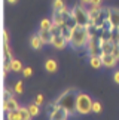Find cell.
<instances>
[{"instance_id":"6da1fadb","label":"cell","mask_w":119,"mask_h":120,"mask_svg":"<svg viewBox=\"0 0 119 120\" xmlns=\"http://www.w3.org/2000/svg\"><path fill=\"white\" fill-rule=\"evenodd\" d=\"M76 98H77V94L75 89H67L64 90L61 95L57 98L55 102L58 105H63V107H66L68 111H70V114H75L76 113Z\"/></svg>"},{"instance_id":"7a4b0ae2","label":"cell","mask_w":119,"mask_h":120,"mask_svg":"<svg viewBox=\"0 0 119 120\" xmlns=\"http://www.w3.org/2000/svg\"><path fill=\"white\" fill-rule=\"evenodd\" d=\"M88 41H89V36L86 33V28L82 25H76L73 28V36H71V46L75 49H79V48H83V46H88Z\"/></svg>"},{"instance_id":"3957f363","label":"cell","mask_w":119,"mask_h":120,"mask_svg":"<svg viewBox=\"0 0 119 120\" xmlns=\"http://www.w3.org/2000/svg\"><path fill=\"white\" fill-rule=\"evenodd\" d=\"M92 104L94 101L86 94H77L76 98V113L79 114H89L92 113Z\"/></svg>"},{"instance_id":"277c9868","label":"cell","mask_w":119,"mask_h":120,"mask_svg":"<svg viewBox=\"0 0 119 120\" xmlns=\"http://www.w3.org/2000/svg\"><path fill=\"white\" fill-rule=\"evenodd\" d=\"M71 12L76 18L77 25L85 27L86 24H89V13H88V9H85V4H76L71 9Z\"/></svg>"},{"instance_id":"5b68a950","label":"cell","mask_w":119,"mask_h":120,"mask_svg":"<svg viewBox=\"0 0 119 120\" xmlns=\"http://www.w3.org/2000/svg\"><path fill=\"white\" fill-rule=\"evenodd\" d=\"M68 116H70V111L66 108V107H63V105H58L57 104V107L55 110L49 114V120H67Z\"/></svg>"},{"instance_id":"8992f818","label":"cell","mask_w":119,"mask_h":120,"mask_svg":"<svg viewBox=\"0 0 119 120\" xmlns=\"http://www.w3.org/2000/svg\"><path fill=\"white\" fill-rule=\"evenodd\" d=\"M109 11V21L113 25V28L119 31V8H107Z\"/></svg>"},{"instance_id":"52a82bcc","label":"cell","mask_w":119,"mask_h":120,"mask_svg":"<svg viewBox=\"0 0 119 120\" xmlns=\"http://www.w3.org/2000/svg\"><path fill=\"white\" fill-rule=\"evenodd\" d=\"M100 55H101V59H103V67L113 68L116 65L118 59H116V56L113 53H100Z\"/></svg>"},{"instance_id":"ba28073f","label":"cell","mask_w":119,"mask_h":120,"mask_svg":"<svg viewBox=\"0 0 119 120\" xmlns=\"http://www.w3.org/2000/svg\"><path fill=\"white\" fill-rule=\"evenodd\" d=\"M103 9L101 4H97V6H94V4H91V9H88V13H89V22H95L100 18V15L103 13Z\"/></svg>"},{"instance_id":"9c48e42d","label":"cell","mask_w":119,"mask_h":120,"mask_svg":"<svg viewBox=\"0 0 119 120\" xmlns=\"http://www.w3.org/2000/svg\"><path fill=\"white\" fill-rule=\"evenodd\" d=\"M63 16H64V25H68V27H71V28H75V27L77 25L76 18H75V15H73L71 11L67 9L66 12H63Z\"/></svg>"},{"instance_id":"30bf717a","label":"cell","mask_w":119,"mask_h":120,"mask_svg":"<svg viewBox=\"0 0 119 120\" xmlns=\"http://www.w3.org/2000/svg\"><path fill=\"white\" fill-rule=\"evenodd\" d=\"M89 65L95 68V70H98L100 67H103V59H101V55L100 53H92L89 55Z\"/></svg>"},{"instance_id":"8fae6325","label":"cell","mask_w":119,"mask_h":120,"mask_svg":"<svg viewBox=\"0 0 119 120\" xmlns=\"http://www.w3.org/2000/svg\"><path fill=\"white\" fill-rule=\"evenodd\" d=\"M67 43H68V41L64 39L61 34H57V36H54V39H52V43H51V45H52L55 49H64V48L67 46Z\"/></svg>"},{"instance_id":"7c38bea8","label":"cell","mask_w":119,"mask_h":120,"mask_svg":"<svg viewBox=\"0 0 119 120\" xmlns=\"http://www.w3.org/2000/svg\"><path fill=\"white\" fill-rule=\"evenodd\" d=\"M18 108H20V105H18L15 98H9L6 101H3V111L4 113L11 111V110H18Z\"/></svg>"},{"instance_id":"4fadbf2b","label":"cell","mask_w":119,"mask_h":120,"mask_svg":"<svg viewBox=\"0 0 119 120\" xmlns=\"http://www.w3.org/2000/svg\"><path fill=\"white\" fill-rule=\"evenodd\" d=\"M39 37L42 39V41H43V45H51L52 43V39H54V34H52V31L51 30H40L39 31Z\"/></svg>"},{"instance_id":"5bb4252c","label":"cell","mask_w":119,"mask_h":120,"mask_svg":"<svg viewBox=\"0 0 119 120\" xmlns=\"http://www.w3.org/2000/svg\"><path fill=\"white\" fill-rule=\"evenodd\" d=\"M52 11L54 12H66L67 4L64 3V0H54L52 2Z\"/></svg>"},{"instance_id":"9a60e30c","label":"cell","mask_w":119,"mask_h":120,"mask_svg":"<svg viewBox=\"0 0 119 120\" xmlns=\"http://www.w3.org/2000/svg\"><path fill=\"white\" fill-rule=\"evenodd\" d=\"M61 36L68 41V43H70V41H71V36H73V28L68 27V25H63L61 27Z\"/></svg>"},{"instance_id":"2e32d148","label":"cell","mask_w":119,"mask_h":120,"mask_svg":"<svg viewBox=\"0 0 119 120\" xmlns=\"http://www.w3.org/2000/svg\"><path fill=\"white\" fill-rule=\"evenodd\" d=\"M30 46H31L33 49H36V50L40 49V48L43 46V41H42V39L39 37V34H36V36H33V37L30 39Z\"/></svg>"},{"instance_id":"e0dca14e","label":"cell","mask_w":119,"mask_h":120,"mask_svg":"<svg viewBox=\"0 0 119 120\" xmlns=\"http://www.w3.org/2000/svg\"><path fill=\"white\" fill-rule=\"evenodd\" d=\"M45 68L48 70V73H55L58 70V64H57L55 59H48L45 62Z\"/></svg>"},{"instance_id":"ac0fdd59","label":"cell","mask_w":119,"mask_h":120,"mask_svg":"<svg viewBox=\"0 0 119 120\" xmlns=\"http://www.w3.org/2000/svg\"><path fill=\"white\" fill-rule=\"evenodd\" d=\"M6 120H22L21 113H20V108H18V110H11V111H8V113H6Z\"/></svg>"},{"instance_id":"d6986e66","label":"cell","mask_w":119,"mask_h":120,"mask_svg":"<svg viewBox=\"0 0 119 120\" xmlns=\"http://www.w3.org/2000/svg\"><path fill=\"white\" fill-rule=\"evenodd\" d=\"M52 21H54V24H57V25H64V16H63V12H54L52 11Z\"/></svg>"},{"instance_id":"ffe728a7","label":"cell","mask_w":119,"mask_h":120,"mask_svg":"<svg viewBox=\"0 0 119 120\" xmlns=\"http://www.w3.org/2000/svg\"><path fill=\"white\" fill-rule=\"evenodd\" d=\"M11 70L15 71V73L22 71V70H24V67H22V62L20 61V59H15V58H13L12 62H11Z\"/></svg>"},{"instance_id":"44dd1931","label":"cell","mask_w":119,"mask_h":120,"mask_svg":"<svg viewBox=\"0 0 119 120\" xmlns=\"http://www.w3.org/2000/svg\"><path fill=\"white\" fill-rule=\"evenodd\" d=\"M54 25L52 18H43L42 22H40V30H51Z\"/></svg>"},{"instance_id":"7402d4cb","label":"cell","mask_w":119,"mask_h":120,"mask_svg":"<svg viewBox=\"0 0 119 120\" xmlns=\"http://www.w3.org/2000/svg\"><path fill=\"white\" fill-rule=\"evenodd\" d=\"M20 113H21V117H22V120H30L31 117V114H30V110H28V107H20Z\"/></svg>"},{"instance_id":"603a6c76","label":"cell","mask_w":119,"mask_h":120,"mask_svg":"<svg viewBox=\"0 0 119 120\" xmlns=\"http://www.w3.org/2000/svg\"><path fill=\"white\" fill-rule=\"evenodd\" d=\"M3 55L8 58L13 59V55H12V50H11V46H9L8 41H3Z\"/></svg>"},{"instance_id":"cb8c5ba5","label":"cell","mask_w":119,"mask_h":120,"mask_svg":"<svg viewBox=\"0 0 119 120\" xmlns=\"http://www.w3.org/2000/svg\"><path fill=\"white\" fill-rule=\"evenodd\" d=\"M13 90H15V94L18 95H21L22 92H24V82L20 80V82H16V85L13 86Z\"/></svg>"},{"instance_id":"d4e9b609","label":"cell","mask_w":119,"mask_h":120,"mask_svg":"<svg viewBox=\"0 0 119 120\" xmlns=\"http://www.w3.org/2000/svg\"><path fill=\"white\" fill-rule=\"evenodd\" d=\"M28 110H30V114H31V116H33V117H36V116H37V114L40 113V110H39V105L37 104H31V105H28Z\"/></svg>"},{"instance_id":"484cf974","label":"cell","mask_w":119,"mask_h":120,"mask_svg":"<svg viewBox=\"0 0 119 120\" xmlns=\"http://www.w3.org/2000/svg\"><path fill=\"white\" fill-rule=\"evenodd\" d=\"M13 94H15V90H11V89H8V87H4L3 89V101H6L9 98H13Z\"/></svg>"},{"instance_id":"4316f807","label":"cell","mask_w":119,"mask_h":120,"mask_svg":"<svg viewBox=\"0 0 119 120\" xmlns=\"http://www.w3.org/2000/svg\"><path fill=\"white\" fill-rule=\"evenodd\" d=\"M100 111H101V104L98 101H95L92 104V113H100Z\"/></svg>"},{"instance_id":"83f0119b","label":"cell","mask_w":119,"mask_h":120,"mask_svg":"<svg viewBox=\"0 0 119 120\" xmlns=\"http://www.w3.org/2000/svg\"><path fill=\"white\" fill-rule=\"evenodd\" d=\"M22 73H24V77H30L31 74H33V70H31L30 67H25L24 70H22Z\"/></svg>"},{"instance_id":"f1b7e54d","label":"cell","mask_w":119,"mask_h":120,"mask_svg":"<svg viewBox=\"0 0 119 120\" xmlns=\"http://www.w3.org/2000/svg\"><path fill=\"white\" fill-rule=\"evenodd\" d=\"M36 104H37V105H42L43 104V95L42 94H39L37 96H36Z\"/></svg>"},{"instance_id":"f546056e","label":"cell","mask_w":119,"mask_h":120,"mask_svg":"<svg viewBox=\"0 0 119 120\" xmlns=\"http://www.w3.org/2000/svg\"><path fill=\"white\" fill-rule=\"evenodd\" d=\"M113 55L116 56V59L119 61V45L116 43V46H115V49H113Z\"/></svg>"},{"instance_id":"4dcf8cb0","label":"cell","mask_w":119,"mask_h":120,"mask_svg":"<svg viewBox=\"0 0 119 120\" xmlns=\"http://www.w3.org/2000/svg\"><path fill=\"white\" fill-rule=\"evenodd\" d=\"M113 80H115V83H118V85H119V70L115 71V74H113Z\"/></svg>"},{"instance_id":"1f68e13d","label":"cell","mask_w":119,"mask_h":120,"mask_svg":"<svg viewBox=\"0 0 119 120\" xmlns=\"http://www.w3.org/2000/svg\"><path fill=\"white\" fill-rule=\"evenodd\" d=\"M3 41H8V43H9V33L6 30L3 31Z\"/></svg>"},{"instance_id":"d6a6232c","label":"cell","mask_w":119,"mask_h":120,"mask_svg":"<svg viewBox=\"0 0 119 120\" xmlns=\"http://www.w3.org/2000/svg\"><path fill=\"white\" fill-rule=\"evenodd\" d=\"M91 4H94V6H97V4H101V0H92Z\"/></svg>"},{"instance_id":"836d02e7","label":"cell","mask_w":119,"mask_h":120,"mask_svg":"<svg viewBox=\"0 0 119 120\" xmlns=\"http://www.w3.org/2000/svg\"><path fill=\"white\" fill-rule=\"evenodd\" d=\"M91 2H92V0H80L82 4H91Z\"/></svg>"},{"instance_id":"e575fe53","label":"cell","mask_w":119,"mask_h":120,"mask_svg":"<svg viewBox=\"0 0 119 120\" xmlns=\"http://www.w3.org/2000/svg\"><path fill=\"white\" fill-rule=\"evenodd\" d=\"M116 43L119 45V31H116Z\"/></svg>"},{"instance_id":"d590c367","label":"cell","mask_w":119,"mask_h":120,"mask_svg":"<svg viewBox=\"0 0 119 120\" xmlns=\"http://www.w3.org/2000/svg\"><path fill=\"white\" fill-rule=\"evenodd\" d=\"M18 0H8V3H16Z\"/></svg>"}]
</instances>
